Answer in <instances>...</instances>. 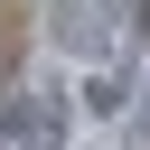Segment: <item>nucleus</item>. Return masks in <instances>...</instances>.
Wrapping results in <instances>:
<instances>
[{
    "instance_id": "nucleus-4",
    "label": "nucleus",
    "mask_w": 150,
    "mask_h": 150,
    "mask_svg": "<svg viewBox=\"0 0 150 150\" xmlns=\"http://www.w3.org/2000/svg\"><path fill=\"white\" fill-rule=\"evenodd\" d=\"M131 141L150 150V75H141V103H131Z\"/></svg>"
},
{
    "instance_id": "nucleus-2",
    "label": "nucleus",
    "mask_w": 150,
    "mask_h": 150,
    "mask_svg": "<svg viewBox=\"0 0 150 150\" xmlns=\"http://www.w3.org/2000/svg\"><path fill=\"white\" fill-rule=\"evenodd\" d=\"M0 141H9V150H66V141H75V103H66V84H47V94H9V103H0Z\"/></svg>"
},
{
    "instance_id": "nucleus-5",
    "label": "nucleus",
    "mask_w": 150,
    "mask_h": 150,
    "mask_svg": "<svg viewBox=\"0 0 150 150\" xmlns=\"http://www.w3.org/2000/svg\"><path fill=\"white\" fill-rule=\"evenodd\" d=\"M0 103H9V84H0Z\"/></svg>"
},
{
    "instance_id": "nucleus-1",
    "label": "nucleus",
    "mask_w": 150,
    "mask_h": 150,
    "mask_svg": "<svg viewBox=\"0 0 150 150\" xmlns=\"http://www.w3.org/2000/svg\"><path fill=\"white\" fill-rule=\"evenodd\" d=\"M47 47L66 66H112L122 56V19L103 0H47Z\"/></svg>"
},
{
    "instance_id": "nucleus-3",
    "label": "nucleus",
    "mask_w": 150,
    "mask_h": 150,
    "mask_svg": "<svg viewBox=\"0 0 150 150\" xmlns=\"http://www.w3.org/2000/svg\"><path fill=\"white\" fill-rule=\"evenodd\" d=\"M84 112H131V84H122V66H84Z\"/></svg>"
}]
</instances>
